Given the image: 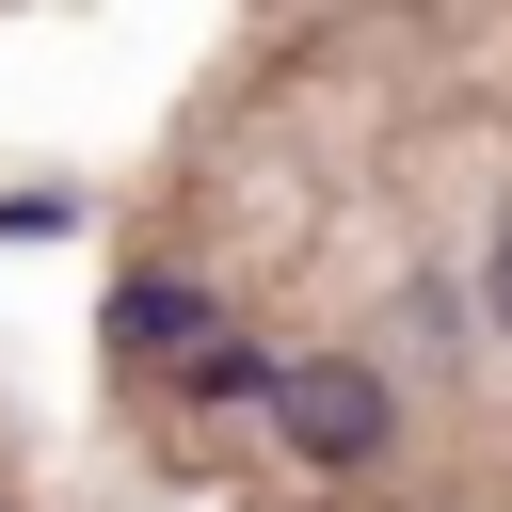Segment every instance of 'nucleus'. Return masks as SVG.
<instances>
[{"instance_id":"3","label":"nucleus","mask_w":512,"mask_h":512,"mask_svg":"<svg viewBox=\"0 0 512 512\" xmlns=\"http://www.w3.org/2000/svg\"><path fill=\"white\" fill-rule=\"evenodd\" d=\"M176 384H192V400H272V352H240V336H208V352H192Z\"/></svg>"},{"instance_id":"2","label":"nucleus","mask_w":512,"mask_h":512,"mask_svg":"<svg viewBox=\"0 0 512 512\" xmlns=\"http://www.w3.org/2000/svg\"><path fill=\"white\" fill-rule=\"evenodd\" d=\"M224 320H208V288L192 272H128L112 288V352H208Z\"/></svg>"},{"instance_id":"4","label":"nucleus","mask_w":512,"mask_h":512,"mask_svg":"<svg viewBox=\"0 0 512 512\" xmlns=\"http://www.w3.org/2000/svg\"><path fill=\"white\" fill-rule=\"evenodd\" d=\"M480 304H496V336H512V240H496V256H480Z\"/></svg>"},{"instance_id":"1","label":"nucleus","mask_w":512,"mask_h":512,"mask_svg":"<svg viewBox=\"0 0 512 512\" xmlns=\"http://www.w3.org/2000/svg\"><path fill=\"white\" fill-rule=\"evenodd\" d=\"M272 416H288V448H304V464H336V480L400 448V400H384V368H352V352L272 368Z\"/></svg>"}]
</instances>
